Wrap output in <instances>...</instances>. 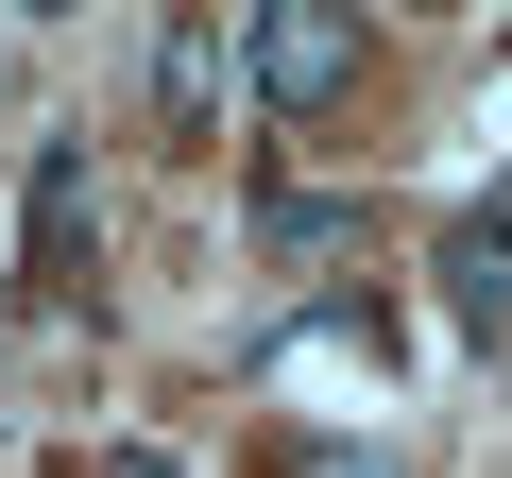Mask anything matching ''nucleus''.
<instances>
[{
	"mask_svg": "<svg viewBox=\"0 0 512 478\" xmlns=\"http://www.w3.org/2000/svg\"><path fill=\"white\" fill-rule=\"evenodd\" d=\"M239 69H256V103H274V120H325V103L359 86V0H256Z\"/></svg>",
	"mask_w": 512,
	"mask_h": 478,
	"instance_id": "f257e3e1",
	"label": "nucleus"
},
{
	"mask_svg": "<svg viewBox=\"0 0 512 478\" xmlns=\"http://www.w3.org/2000/svg\"><path fill=\"white\" fill-rule=\"evenodd\" d=\"M86 257H103V188H86V137H52L35 188H18V274H35V308H69Z\"/></svg>",
	"mask_w": 512,
	"mask_h": 478,
	"instance_id": "f03ea898",
	"label": "nucleus"
},
{
	"mask_svg": "<svg viewBox=\"0 0 512 478\" xmlns=\"http://www.w3.org/2000/svg\"><path fill=\"white\" fill-rule=\"evenodd\" d=\"M444 325H461V342H512V205L444 222Z\"/></svg>",
	"mask_w": 512,
	"mask_h": 478,
	"instance_id": "7ed1b4c3",
	"label": "nucleus"
},
{
	"mask_svg": "<svg viewBox=\"0 0 512 478\" xmlns=\"http://www.w3.org/2000/svg\"><path fill=\"white\" fill-rule=\"evenodd\" d=\"M154 137H222V18L154 35Z\"/></svg>",
	"mask_w": 512,
	"mask_h": 478,
	"instance_id": "20e7f679",
	"label": "nucleus"
},
{
	"mask_svg": "<svg viewBox=\"0 0 512 478\" xmlns=\"http://www.w3.org/2000/svg\"><path fill=\"white\" fill-rule=\"evenodd\" d=\"M359 205H308V188H256V257H342Z\"/></svg>",
	"mask_w": 512,
	"mask_h": 478,
	"instance_id": "39448f33",
	"label": "nucleus"
},
{
	"mask_svg": "<svg viewBox=\"0 0 512 478\" xmlns=\"http://www.w3.org/2000/svg\"><path fill=\"white\" fill-rule=\"evenodd\" d=\"M291 478H393V461H376V444H308Z\"/></svg>",
	"mask_w": 512,
	"mask_h": 478,
	"instance_id": "423d86ee",
	"label": "nucleus"
},
{
	"mask_svg": "<svg viewBox=\"0 0 512 478\" xmlns=\"http://www.w3.org/2000/svg\"><path fill=\"white\" fill-rule=\"evenodd\" d=\"M103 478H188V461H154V444H120V461H103Z\"/></svg>",
	"mask_w": 512,
	"mask_h": 478,
	"instance_id": "0eeeda50",
	"label": "nucleus"
},
{
	"mask_svg": "<svg viewBox=\"0 0 512 478\" xmlns=\"http://www.w3.org/2000/svg\"><path fill=\"white\" fill-rule=\"evenodd\" d=\"M35 18H86V0H35Z\"/></svg>",
	"mask_w": 512,
	"mask_h": 478,
	"instance_id": "6e6552de",
	"label": "nucleus"
}]
</instances>
